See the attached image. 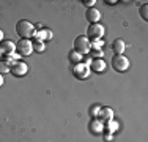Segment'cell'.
<instances>
[{"instance_id":"cell-1","label":"cell","mask_w":148,"mask_h":142,"mask_svg":"<svg viewBox=\"0 0 148 142\" xmlns=\"http://www.w3.org/2000/svg\"><path fill=\"white\" fill-rule=\"evenodd\" d=\"M16 32L17 35L21 37V40H29L35 35V26L30 22V21H25V19H21L19 22L16 24Z\"/></svg>"},{"instance_id":"cell-2","label":"cell","mask_w":148,"mask_h":142,"mask_svg":"<svg viewBox=\"0 0 148 142\" xmlns=\"http://www.w3.org/2000/svg\"><path fill=\"white\" fill-rule=\"evenodd\" d=\"M90 49H91V41L87 37H77L74 40V51L79 52L80 55L88 54Z\"/></svg>"},{"instance_id":"cell-3","label":"cell","mask_w":148,"mask_h":142,"mask_svg":"<svg viewBox=\"0 0 148 142\" xmlns=\"http://www.w3.org/2000/svg\"><path fill=\"white\" fill-rule=\"evenodd\" d=\"M104 26L103 24H91V26L87 28V38L88 40H103L104 37Z\"/></svg>"},{"instance_id":"cell-4","label":"cell","mask_w":148,"mask_h":142,"mask_svg":"<svg viewBox=\"0 0 148 142\" xmlns=\"http://www.w3.org/2000/svg\"><path fill=\"white\" fill-rule=\"evenodd\" d=\"M112 66H114L115 71H118V73H123V71H126L129 68V60L126 59L123 54L120 55H114L112 57Z\"/></svg>"},{"instance_id":"cell-5","label":"cell","mask_w":148,"mask_h":142,"mask_svg":"<svg viewBox=\"0 0 148 142\" xmlns=\"http://www.w3.org/2000/svg\"><path fill=\"white\" fill-rule=\"evenodd\" d=\"M27 71H29V65H27V63H24V62H21V60L13 62L11 65H10V73H11L13 76H16V77L25 76Z\"/></svg>"},{"instance_id":"cell-6","label":"cell","mask_w":148,"mask_h":142,"mask_svg":"<svg viewBox=\"0 0 148 142\" xmlns=\"http://www.w3.org/2000/svg\"><path fill=\"white\" fill-rule=\"evenodd\" d=\"M16 52L19 55H30L33 52V43L30 40H21L16 44Z\"/></svg>"},{"instance_id":"cell-7","label":"cell","mask_w":148,"mask_h":142,"mask_svg":"<svg viewBox=\"0 0 148 142\" xmlns=\"http://www.w3.org/2000/svg\"><path fill=\"white\" fill-rule=\"evenodd\" d=\"M73 74L76 77H79V79H85V77H88L90 74V66L88 63H77V65L73 66Z\"/></svg>"},{"instance_id":"cell-8","label":"cell","mask_w":148,"mask_h":142,"mask_svg":"<svg viewBox=\"0 0 148 142\" xmlns=\"http://www.w3.org/2000/svg\"><path fill=\"white\" fill-rule=\"evenodd\" d=\"M13 52H16V44L13 41H2L0 43V54H2L3 57L5 55H10L13 54Z\"/></svg>"},{"instance_id":"cell-9","label":"cell","mask_w":148,"mask_h":142,"mask_svg":"<svg viewBox=\"0 0 148 142\" xmlns=\"http://www.w3.org/2000/svg\"><path fill=\"white\" fill-rule=\"evenodd\" d=\"M85 17H87V21H90L91 24H98L99 19H101V13H99V10H96L95 6L93 8H87Z\"/></svg>"},{"instance_id":"cell-10","label":"cell","mask_w":148,"mask_h":142,"mask_svg":"<svg viewBox=\"0 0 148 142\" xmlns=\"http://www.w3.org/2000/svg\"><path fill=\"white\" fill-rule=\"evenodd\" d=\"M114 119V111L110 108H101L98 112V120L101 122H109V120Z\"/></svg>"},{"instance_id":"cell-11","label":"cell","mask_w":148,"mask_h":142,"mask_svg":"<svg viewBox=\"0 0 148 142\" xmlns=\"http://www.w3.org/2000/svg\"><path fill=\"white\" fill-rule=\"evenodd\" d=\"M90 70H93L95 73H103L106 70V62L103 59H95L90 62Z\"/></svg>"},{"instance_id":"cell-12","label":"cell","mask_w":148,"mask_h":142,"mask_svg":"<svg viewBox=\"0 0 148 142\" xmlns=\"http://www.w3.org/2000/svg\"><path fill=\"white\" fill-rule=\"evenodd\" d=\"M33 38H35V41H44V40H51V38H52V32H49L47 28H41V30L35 32Z\"/></svg>"},{"instance_id":"cell-13","label":"cell","mask_w":148,"mask_h":142,"mask_svg":"<svg viewBox=\"0 0 148 142\" xmlns=\"http://www.w3.org/2000/svg\"><path fill=\"white\" fill-rule=\"evenodd\" d=\"M112 49H114L115 55L123 54V52H125V49H126L125 41H123V40H115V41H114V44H112Z\"/></svg>"},{"instance_id":"cell-14","label":"cell","mask_w":148,"mask_h":142,"mask_svg":"<svg viewBox=\"0 0 148 142\" xmlns=\"http://www.w3.org/2000/svg\"><path fill=\"white\" fill-rule=\"evenodd\" d=\"M90 128H91V131H93L95 134H101V133H103L104 125H103V122H101V120L93 119V120H91V123H90Z\"/></svg>"},{"instance_id":"cell-15","label":"cell","mask_w":148,"mask_h":142,"mask_svg":"<svg viewBox=\"0 0 148 142\" xmlns=\"http://www.w3.org/2000/svg\"><path fill=\"white\" fill-rule=\"evenodd\" d=\"M68 59H69V62H71L73 65H77V63H80V60H82V55H80L79 52H76V51H71L69 55H68Z\"/></svg>"},{"instance_id":"cell-16","label":"cell","mask_w":148,"mask_h":142,"mask_svg":"<svg viewBox=\"0 0 148 142\" xmlns=\"http://www.w3.org/2000/svg\"><path fill=\"white\" fill-rule=\"evenodd\" d=\"M139 11H140V16H142V19H143V21H148V5H147V3H143V5L140 6Z\"/></svg>"},{"instance_id":"cell-17","label":"cell","mask_w":148,"mask_h":142,"mask_svg":"<svg viewBox=\"0 0 148 142\" xmlns=\"http://www.w3.org/2000/svg\"><path fill=\"white\" fill-rule=\"evenodd\" d=\"M46 49V46H44V43L43 41H35L33 43V51H36V52H43Z\"/></svg>"},{"instance_id":"cell-18","label":"cell","mask_w":148,"mask_h":142,"mask_svg":"<svg viewBox=\"0 0 148 142\" xmlns=\"http://www.w3.org/2000/svg\"><path fill=\"white\" fill-rule=\"evenodd\" d=\"M2 73H10V65L5 62V60L0 62V74H2Z\"/></svg>"},{"instance_id":"cell-19","label":"cell","mask_w":148,"mask_h":142,"mask_svg":"<svg viewBox=\"0 0 148 142\" xmlns=\"http://www.w3.org/2000/svg\"><path fill=\"white\" fill-rule=\"evenodd\" d=\"M117 123H115L114 122V120H109V122H107V131H109V133H114V131H117Z\"/></svg>"},{"instance_id":"cell-20","label":"cell","mask_w":148,"mask_h":142,"mask_svg":"<svg viewBox=\"0 0 148 142\" xmlns=\"http://www.w3.org/2000/svg\"><path fill=\"white\" fill-rule=\"evenodd\" d=\"M99 109H101V104H95V106H91V109H90V115H91V117H98V112H99Z\"/></svg>"},{"instance_id":"cell-21","label":"cell","mask_w":148,"mask_h":142,"mask_svg":"<svg viewBox=\"0 0 148 142\" xmlns=\"http://www.w3.org/2000/svg\"><path fill=\"white\" fill-rule=\"evenodd\" d=\"M103 44H104L103 40H93V43H91V49H99V48H103Z\"/></svg>"},{"instance_id":"cell-22","label":"cell","mask_w":148,"mask_h":142,"mask_svg":"<svg viewBox=\"0 0 148 142\" xmlns=\"http://www.w3.org/2000/svg\"><path fill=\"white\" fill-rule=\"evenodd\" d=\"M91 55H93L95 59H101V57L104 55V52H103V49H101V51H99V49H93V52H91Z\"/></svg>"},{"instance_id":"cell-23","label":"cell","mask_w":148,"mask_h":142,"mask_svg":"<svg viewBox=\"0 0 148 142\" xmlns=\"http://www.w3.org/2000/svg\"><path fill=\"white\" fill-rule=\"evenodd\" d=\"M95 0H84V5L87 6V8H93V5H95Z\"/></svg>"},{"instance_id":"cell-24","label":"cell","mask_w":148,"mask_h":142,"mask_svg":"<svg viewBox=\"0 0 148 142\" xmlns=\"http://www.w3.org/2000/svg\"><path fill=\"white\" fill-rule=\"evenodd\" d=\"M104 139H106V141H112V136H110V134H106Z\"/></svg>"},{"instance_id":"cell-25","label":"cell","mask_w":148,"mask_h":142,"mask_svg":"<svg viewBox=\"0 0 148 142\" xmlns=\"http://www.w3.org/2000/svg\"><path fill=\"white\" fill-rule=\"evenodd\" d=\"M2 85H3V76L0 74V87H2Z\"/></svg>"},{"instance_id":"cell-26","label":"cell","mask_w":148,"mask_h":142,"mask_svg":"<svg viewBox=\"0 0 148 142\" xmlns=\"http://www.w3.org/2000/svg\"><path fill=\"white\" fill-rule=\"evenodd\" d=\"M2 41H3V32L0 30V43H2Z\"/></svg>"}]
</instances>
